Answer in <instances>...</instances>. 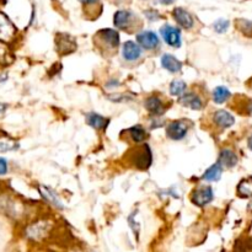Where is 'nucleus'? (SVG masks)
<instances>
[{"mask_svg": "<svg viewBox=\"0 0 252 252\" xmlns=\"http://www.w3.org/2000/svg\"><path fill=\"white\" fill-rule=\"evenodd\" d=\"M123 59L127 62H135L142 57V48L141 46L133 41H127L122 47Z\"/></svg>", "mask_w": 252, "mask_h": 252, "instance_id": "nucleus-10", "label": "nucleus"}, {"mask_svg": "<svg viewBox=\"0 0 252 252\" xmlns=\"http://www.w3.org/2000/svg\"><path fill=\"white\" fill-rule=\"evenodd\" d=\"M134 14L129 10H118L116 11L113 16V24L114 26L121 30H128L133 25V18Z\"/></svg>", "mask_w": 252, "mask_h": 252, "instance_id": "nucleus-8", "label": "nucleus"}, {"mask_svg": "<svg viewBox=\"0 0 252 252\" xmlns=\"http://www.w3.org/2000/svg\"><path fill=\"white\" fill-rule=\"evenodd\" d=\"M188 127L186 121H172L166 126V135L172 141H182L187 134Z\"/></svg>", "mask_w": 252, "mask_h": 252, "instance_id": "nucleus-4", "label": "nucleus"}, {"mask_svg": "<svg viewBox=\"0 0 252 252\" xmlns=\"http://www.w3.org/2000/svg\"><path fill=\"white\" fill-rule=\"evenodd\" d=\"M213 121L218 127L220 128H229L232 127L235 123V118L230 112L224 111V109H219V111L214 112L213 114Z\"/></svg>", "mask_w": 252, "mask_h": 252, "instance_id": "nucleus-12", "label": "nucleus"}, {"mask_svg": "<svg viewBox=\"0 0 252 252\" xmlns=\"http://www.w3.org/2000/svg\"><path fill=\"white\" fill-rule=\"evenodd\" d=\"M15 27L11 24L8 16L0 13V41H9L15 35Z\"/></svg>", "mask_w": 252, "mask_h": 252, "instance_id": "nucleus-11", "label": "nucleus"}, {"mask_svg": "<svg viewBox=\"0 0 252 252\" xmlns=\"http://www.w3.org/2000/svg\"><path fill=\"white\" fill-rule=\"evenodd\" d=\"M8 172V162L6 159L0 158V175H5Z\"/></svg>", "mask_w": 252, "mask_h": 252, "instance_id": "nucleus-29", "label": "nucleus"}, {"mask_svg": "<svg viewBox=\"0 0 252 252\" xmlns=\"http://www.w3.org/2000/svg\"><path fill=\"white\" fill-rule=\"evenodd\" d=\"M130 162L141 170H146L151 165V151L148 145H143L133 150Z\"/></svg>", "mask_w": 252, "mask_h": 252, "instance_id": "nucleus-2", "label": "nucleus"}, {"mask_svg": "<svg viewBox=\"0 0 252 252\" xmlns=\"http://www.w3.org/2000/svg\"><path fill=\"white\" fill-rule=\"evenodd\" d=\"M237 29L246 36L252 37V21L240 20L237 21Z\"/></svg>", "mask_w": 252, "mask_h": 252, "instance_id": "nucleus-26", "label": "nucleus"}, {"mask_svg": "<svg viewBox=\"0 0 252 252\" xmlns=\"http://www.w3.org/2000/svg\"><path fill=\"white\" fill-rule=\"evenodd\" d=\"M239 159H237L236 154L234 153L230 149H223L219 154V164L221 166H225L228 169H232V167L236 166Z\"/></svg>", "mask_w": 252, "mask_h": 252, "instance_id": "nucleus-15", "label": "nucleus"}, {"mask_svg": "<svg viewBox=\"0 0 252 252\" xmlns=\"http://www.w3.org/2000/svg\"><path fill=\"white\" fill-rule=\"evenodd\" d=\"M6 108H8V105H5V104H0V116H3V114L5 113Z\"/></svg>", "mask_w": 252, "mask_h": 252, "instance_id": "nucleus-33", "label": "nucleus"}, {"mask_svg": "<svg viewBox=\"0 0 252 252\" xmlns=\"http://www.w3.org/2000/svg\"><path fill=\"white\" fill-rule=\"evenodd\" d=\"M159 3L162 4V5H171V4H174L176 0H158Z\"/></svg>", "mask_w": 252, "mask_h": 252, "instance_id": "nucleus-32", "label": "nucleus"}, {"mask_svg": "<svg viewBox=\"0 0 252 252\" xmlns=\"http://www.w3.org/2000/svg\"><path fill=\"white\" fill-rule=\"evenodd\" d=\"M229 26H230V22H229L228 20H225V18H219V20H216L213 25L214 31H216V34H225V32L228 31Z\"/></svg>", "mask_w": 252, "mask_h": 252, "instance_id": "nucleus-25", "label": "nucleus"}, {"mask_svg": "<svg viewBox=\"0 0 252 252\" xmlns=\"http://www.w3.org/2000/svg\"><path fill=\"white\" fill-rule=\"evenodd\" d=\"M145 108L146 111L150 114L158 117V116H162L165 112V106L164 102L162 101V99L159 96H150L145 100Z\"/></svg>", "mask_w": 252, "mask_h": 252, "instance_id": "nucleus-13", "label": "nucleus"}, {"mask_svg": "<svg viewBox=\"0 0 252 252\" xmlns=\"http://www.w3.org/2000/svg\"><path fill=\"white\" fill-rule=\"evenodd\" d=\"M221 172H223V166H221L220 164H214L212 165L209 169H207V171L204 172V175H203V179L205 180V181H218L219 179L221 177Z\"/></svg>", "mask_w": 252, "mask_h": 252, "instance_id": "nucleus-21", "label": "nucleus"}, {"mask_svg": "<svg viewBox=\"0 0 252 252\" xmlns=\"http://www.w3.org/2000/svg\"><path fill=\"white\" fill-rule=\"evenodd\" d=\"M237 191L241 193L242 196H251L252 195V183L247 181H242L240 186L237 187Z\"/></svg>", "mask_w": 252, "mask_h": 252, "instance_id": "nucleus-27", "label": "nucleus"}, {"mask_svg": "<svg viewBox=\"0 0 252 252\" xmlns=\"http://www.w3.org/2000/svg\"><path fill=\"white\" fill-rule=\"evenodd\" d=\"M86 122L89 123V126L95 128V129L104 130L108 126L109 120L106 117H102L101 114L99 113H88L86 114Z\"/></svg>", "mask_w": 252, "mask_h": 252, "instance_id": "nucleus-16", "label": "nucleus"}, {"mask_svg": "<svg viewBox=\"0 0 252 252\" xmlns=\"http://www.w3.org/2000/svg\"><path fill=\"white\" fill-rule=\"evenodd\" d=\"M247 109H249V113L252 114V101L249 104V107H247Z\"/></svg>", "mask_w": 252, "mask_h": 252, "instance_id": "nucleus-35", "label": "nucleus"}, {"mask_svg": "<svg viewBox=\"0 0 252 252\" xmlns=\"http://www.w3.org/2000/svg\"><path fill=\"white\" fill-rule=\"evenodd\" d=\"M162 65L170 73H179L182 69V63L169 53H165L162 57Z\"/></svg>", "mask_w": 252, "mask_h": 252, "instance_id": "nucleus-17", "label": "nucleus"}, {"mask_svg": "<svg viewBox=\"0 0 252 252\" xmlns=\"http://www.w3.org/2000/svg\"><path fill=\"white\" fill-rule=\"evenodd\" d=\"M26 232L29 237H31V239L34 240H39L46 233H47V225H46V223L34 224V225L29 226V229H27Z\"/></svg>", "mask_w": 252, "mask_h": 252, "instance_id": "nucleus-20", "label": "nucleus"}, {"mask_svg": "<svg viewBox=\"0 0 252 252\" xmlns=\"http://www.w3.org/2000/svg\"><path fill=\"white\" fill-rule=\"evenodd\" d=\"M137 42L141 44V47L146 51H153L158 48L159 37L153 31H143L137 35Z\"/></svg>", "mask_w": 252, "mask_h": 252, "instance_id": "nucleus-7", "label": "nucleus"}, {"mask_svg": "<svg viewBox=\"0 0 252 252\" xmlns=\"http://www.w3.org/2000/svg\"><path fill=\"white\" fill-rule=\"evenodd\" d=\"M95 41H96L97 47L106 50V53L114 52L120 46V34L112 29L100 30L95 35Z\"/></svg>", "mask_w": 252, "mask_h": 252, "instance_id": "nucleus-1", "label": "nucleus"}, {"mask_svg": "<svg viewBox=\"0 0 252 252\" xmlns=\"http://www.w3.org/2000/svg\"><path fill=\"white\" fill-rule=\"evenodd\" d=\"M186 83L182 80H174L170 85V94L174 96H181L182 94H185L186 91Z\"/></svg>", "mask_w": 252, "mask_h": 252, "instance_id": "nucleus-23", "label": "nucleus"}, {"mask_svg": "<svg viewBox=\"0 0 252 252\" xmlns=\"http://www.w3.org/2000/svg\"><path fill=\"white\" fill-rule=\"evenodd\" d=\"M80 3L84 6H94L96 4H100V0H80Z\"/></svg>", "mask_w": 252, "mask_h": 252, "instance_id": "nucleus-30", "label": "nucleus"}, {"mask_svg": "<svg viewBox=\"0 0 252 252\" xmlns=\"http://www.w3.org/2000/svg\"><path fill=\"white\" fill-rule=\"evenodd\" d=\"M127 133L129 135V138L132 139L133 143H143L148 138V133H146V130L141 125L130 127L129 129H127Z\"/></svg>", "mask_w": 252, "mask_h": 252, "instance_id": "nucleus-18", "label": "nucleus"}, {"mask_svg": "<svg viewBox=\"0 0 252 252\" xmlns=\"http://www.w3.org/2000/svg\"><path fill=\"white\" fill-rule=\"evenodd\" d=\"M144 14H145V18L150 21H158V20H160V18H162L160 14H159L156 10H153V9L144 11Z\"/></svg>", "mask_w": 252, "mask_h": 252, "instance_id": "nucleus-28", "label": "nucleus"}, {"mask_svg": "<svg viewBox=\"0 0 252 252\" xmlns=\"http://www.w3.org/2000/svg\"><path fill=\"white\" fill-rule=\"evenodd\" d=\"M160 35L162 36L165 43L169 44L170 47H180L181 46V31L177 27L165 25L160 29Z\"/></svg>", "mask_w": 252, "mask_h": 252, "instance_id": "nucleus-5", "label": "nucleus"}, {"mask_svg": "<svg viewBox=\"0 0 252 252\" xmlns=\"http://www.w3.org/2000/svg\"><path fill=\"white\" fill-rule=\"evenodd\" d=\"M107 88H114V86H120V81L118 80H112V81H109V83H107Z\"/></svg>", "mask_w": 252, "mask_h": 252, "instance_id": "nucleus-31", "label": "nucleus"}, {"mask_svg": "<svg viewBox=\"0 0 252 252\" xmlns=\"http://www.w3.org/2000/svg\"><path fill=\"white\" fill-rule=\"evenodd\" d=\"M18 148V144L16 143V142H14L13 139H9V138L0 139V153L15 150V149Z\"/></svg>", "mask_w": 252, "mask_h": 252, "instance_id": "nucleus-24", "label": "nucleus"}, {"mask_svg": "<svg viewBox=\"0 0 252 252\" xmlns=\"http://www.w3.org/2000/svg\"><path fill=\"white\" fill-rule=\"evenodd\" d=\"M55 50L60 55H67L76 50V42L71 35L58 34L55 37Z\"/></svg>", "mask_w": 252, "mask_h": 252, "instance_id": "nucleus-3", "label": "nucleus"}, {"mask_svg": "<svg viewBox=\"0 0 252 252\" xmlns=\"http://www.w3.org/2000/svg\"><path fill=\"white\" fill-rule=\"evenodd\" d=\"M172 15H174L175 21H176L182 29L190 30L192 29L193 25H195L193 16L183 8H175L174 10H172Z\"/></svg>", "mask_w": 252, "mask_h": 252, "instance_id": "nucleus-9", "label": "nucleus"}, {"mask_svg": "<svg viewBox=\"0 0 252 252\" xmlns=\"http://www.w3.org/2000/svg\"><path fill=\"white\" fill-rule=\"evenodd\" d=\"M213 198V188L211 186H202V187H198L197 190L193 191L192 202L198 207H203V205L211 203Z\"/></svg>", "mask_w": 252, "mask_h": 252, "instance_id": "nucleus-6", "label": "nucleus"}, {"mask_svg": "<svg viewBox=\"0 0 252 252\" xmlns=\"http://www.w3.org/2000/svg\"><path fill=\"white\" fill-rule=\"evenodd\" d=\"M180 104H182V106L190 107L195 111H199L203 108L202 99L196 94H182L180 96Z\"/></svg>", "mask_w": 252, "mask_h": 252, "instance_id": "nucleus-14", "label": "nucleus"}, {"mask_svg": "<svg viewBox=\"0 0 252 252\" xmlns=\"http://www.w3.org/2000/svg\"><path fill=\"white\" fill-rule=\"evenodd\" d=\"M230 96H232V94L225 86H216L213 91V100L216 104H224V102L228 101Z\"/></svg>", "mask_w": 252, "mask_h": 252, "instance_id": "nucleus-22", "label": "nucleus"}, {"mask_svg": "<svg viewBox=\"0 0 252 252\" xmlns=\"http://www.w3.org/2000/svg\"><path fill=\"white\" fill-rule=\"evenodd\" d=\"M38 188H39V192H41V195L43 196V197L46 198V199H47L51 204H53L54 207H57V208H59V209L64 208V205L62 204V202H60V199L58 198L57 193H55L54 191L51 190L50 187H44V186H39Z\"/></svg>", "mask_w": 252, "mask_h": 252, "instance_id": "nucleus-19", "label": "nucleus"}, {"mask_svg": "<svg viewBox=\"0 0 252 252\" xmlns=\"http://www.w3.org/2000/svg\"><path fill=\"white\" fill-rule=\"evenodd\" d=\"M247 146H249L250 150H252V134L250 135L249 141H247Z\"/></svg>", "mask_w": 252, "mask_h": 252, "instance_id": "nucleus-34", "label": "nucleus"}]
</instances>
